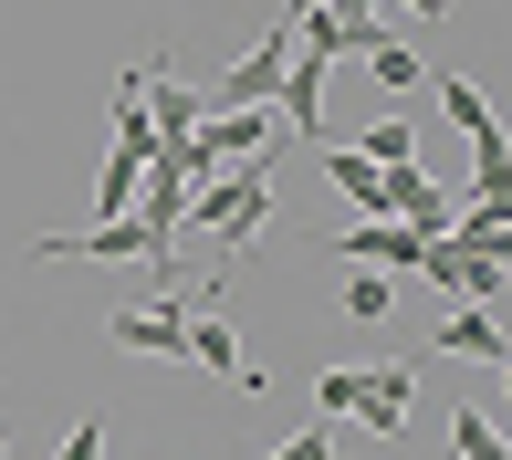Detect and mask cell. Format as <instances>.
I'll return each mask as SVG.
<instances>
[{
	"label": "cell",
	"instance_id": "obj_1",
	"mask_svg": "<svg viewBox=\"0 0 512 460\" xmlns=\"http://www.w3.org/2000/svg\"><path fill=\"white\" fill-rule=\"evenodd\" d=\"M32 262H147V283L157 293H178V241L157 220H95V230H42L32 241Z\"/></svg>",
	"mask_w": 512,
	"mask_h": 460
},
{
	"label": "cell",
	"instance_id": "obj_2",
	"mask_svg": "<svg viewBox=\"0 0 512 460\" xmlns=\"http://www.w3.org/2000/svg\"><path fill=\"white\" fill-rule=\"evenodd\" d=\"M178 230H220L230 251H251L272 230V157H241V168H220V178H199L189 189V220Z\"/></svg>",
	"mask_w": 512,
	"mask_h": 460
},
{
	"label": "cell",
	"instance_id": "obj_3",
	"mask_svg": "<svg viewBox=\"0 0 512 460\" xmlns=\"http://www.w3.org/2000/svg\"><path fill=\"white\" fill-rule=\"evenodd\" d=\"M105 335L126 345V356H178V345H189V304H178V293H136V304L105 314Z\"/></svg>",
	"mask_w": 512,
	"mask_h": 460
},
{
	"label": "cell",
	"instance_id": "obj_4",
	"mask_svg": "<svg viewBox=\"0 0 512 460\" xmlns=\"http://www.w3.org/2000/svg\"><path fill=\"white\" fill-rule=\"evenodd\" d=\"M283 63H293V21H272V32H262V42H251V53L230 63V74H220V105H209V115L272 105V95H283Z\"/></svg>",
	"mask_w": 512,
	"mask_h": 460
},
{
	"label": "cell",
	"instance_id": "obj_5",
	"mask_svg": "<svg viewBox=\"0 0 512 460\" xmlns=\"http://www.w3.org/2000/svg\"><path fill=\"white\" fill-rule=\"evenodd\" d=\"M178 356H189V366H209V377H230L241 398H262V366H241V335H230L209 304H189V345H178Z\"/></svg>",
	"mask_w": 512,
	"mask_h": 460
},
{
	"label": "cell",
	"instance_id": "obj_6",
	"mask_svg": "<svg viewBox=\"0 0 512 460\" xmlns=\"http://www.w3.org/2000/svg\"><path fill=\"white\" fill-rule=\"evenodd\" d=\"M335 251H345V262H366V272H418L429 230H408V220H356V230H335Z\"/></svg>",
	"mask_w": 512,
	"mask_h": 460
},
{
	"label": "cell",
	"instance_id": "obj_7",
	"mask_svg": "<svg viewBox=\"0 0 512 460\" xmlns=\"http://www.w3.org/2000/svg\"><path fill=\"white\" fill-rule=\"evenodd\" d=\"M408 408H418V366H366V387H356V419L377 429V440H398V429H408Z\"/></svg>",
	"mask_w": 512,
	"mask_h": 460
},
{
	"label": "cell",
	"instance_id": "obj_8",
	"mask_svg": "<svg viewBox=\"0 0 512 460\" xmlns=\"http://www.w3.org/2000/svg\"><path fill=\"white\" fill-rule=\"evenodd\" d=\"M439 115H450V126L471 136V147H512V126L492 115V95H481L471 74H439Z\"/></svg>",
	"mask_w": 512,
	"mask_h": 460
},
{
	"label": "cell",
	"instance_id": "obj_9",
	"mask_svg": "<svg viewBox=\"0 0 512 460\" xmlns=\"http://www.w3.org/2000/svg\"><path fill=\"white\" fill-rule=\"evenodd\" d=\"M324 178L345 189V210H356V220H387V168H366L356 147H324Z\"/></svg>",
	"mask_w": 512,
	"mask_h": 460
},
{
	"label": "cell",
	"instance_id": "obj_10",
	"mask_svg": "<svg viewBox=\"0 0 512 460\" xmlns=\"http://www.w3.org/2000/svg\"><path fill=\"white\" fill-rule=\"evenodd\" d=\"M439 356H471V366H492L502 356V314H481V304H460V314H439Z\"/></svg>",
	"mask_w": 512,
	"mask_h": 460
},
{
	"label": "cell",
	"instance_id": "obj_11",
	"mask_svg": "<svg viewBox=\"0 0 512 460\" xmlns=\"http://www.w3.org/2000/svg\"><path fill=\"white\" fill-rule=\"evenodd\" d=\"M199 115H209V105H199L189 84L168 74V63H157V147H178V136H199Z\"/></svg>",
	"mask_w": 512,
	"mask_h": 460
},
{
	"label": "cell",
	"instance_id": "obj_12",
	"mask_svg": "<svg viewBox=\"0 0 512 460\" xmlns=\"http://www.w3.org/2000/svg\"><path fill=\"white\" fill-rule=\"evenodd\" d=\"M450 460H512V440L481 419V408H450Z\"/></svg>",
	"mask_w": 512,
	"mask_h": 460
},
{
	"label": "cell",
	"instance_id": "obj_13",
	"mask_svg": "<svg viewBox=\"0 0 512 460\" xmlns=\"http://www.w3.org/2000/svg\"><path fill=\"white\" fill-rule=\"evenodd\" d=\"M356 387H366V366H324L314 377V419H356Z\"/></svg>",
	"mask_w": 512,
	"mask_h": 460
},
{
	"label": "cell",
	"instance_id": "obj_14",
	"mask_svg": "<svg viewBox=\"0 0 512 460\" xmlns=\"http://www.w3.org/2000/svg\"><path fill=\"white\" fill-rule=\"evenodd\" d=\"M356 157H366V168H418V126H377V136H356Z\"/></svg>",
	"mask_w": 512,
	"mask_h": 460
},
{
	"label": "cell",
	"instance_id": "obj_15",
	"mask_svg": "<svg viewBox=\"0 0 512 460\" xmlns=\"http://www.w3.org/2000/svg\"><path fill=\"white\" fill-rule=\"evenodd\" d=\"M366 74H377V84H398V95H408V84H418V74H429V63H418V53H408V42H398V32H387V42H377V53H366Z\"/></svg>",
	"mask_w": 512,
	"mask_h": 460
},
{
	"label": "cell",
	"instance_id": "obj_16",
	"mask_svg": "<svg viewBox=\"0 0 512 460\" xmlns=\"http://www.w3.org/2000/svg\"><path fill=\"white\" fill-rule=\"evenodd\" d=\"M387 304H398L387 272H356V283H345V314H356V325H387Z\"/></svg>",
	"mask_w": 512,
	"mask_h": 460
},
{
	"label": "cell",
	"instance_id": "obj_17",
	"mask_svg": "<svg viewBox=\"0 0 512 460\" xmlns=\"http://www.w3.org/2000/svg\"><path fill=\"white\" fill-rule=\"evenodd\" d=\"M262 460H335V419H314V429H293L283 450H262Z\"/></svg>",
	"mask_w": 512,
	"mask_h": 460
},
{
	"label": "cell",
	"instance_id": "obj_18",
	"mask_svg": "<svg viewBox=\"0 0 512 460\" xmlns=\"http://www.w3.org/2000/svg\"><path fill=\"white\" fill-rule=\"evenodd\" d=\"M53 460H105V419H74V440H63Z\"/></svg>",
	"mask_w": 512,
	"mask_h": 460
},
{
	"label": "cell",
	"instance_id": "obj_19",
	"mask_svg": "<svg viewBox=\"0 0 512 460\" xmlns=\"http://www.w3.org/2000/svg\"><path fill=\"white\" fill-rule=\"evenodd\" d=\"M398 11H418V21H439V11H450V0H398Z\"/></svg>",
	"mask_w": 512,
	"mask_h": 460
},
{
	"label": "cell",
	"instance_id": "obj_20",
	"mask_svg": "<svg viewBox=\"0 0 512 460\" xmlns=\"http://www.w3.org/2000/svg\"><path fill=\"white\" fill-rule=\"evenodd\" d=\"M304 11H324V0H283V21H304Z\"/></svg>",
	"mask_w": 512,
	"mask_h": 460
},
{
	"label": "cell",
	"instance_id": "obj_21",
	"mask_svg": "<svg viewBox=\"0 0 512 460\" xmlns=\"http://www.w3.org/2000/svg\"><path fill=\"white\" fill-rule=\"evenodd\" d=\"M502 398H512V356H502Z\"/></svg>",
	"mask_w": 512,
	"mask_h": 460
}]
</instances>
